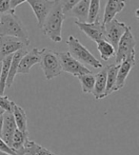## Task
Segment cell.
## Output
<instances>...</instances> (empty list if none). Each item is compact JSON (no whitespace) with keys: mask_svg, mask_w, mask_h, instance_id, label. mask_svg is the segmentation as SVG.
Wrapping results in <instances>:
<instances>
[{"mask_svg":"<svg viewBox=\"0 0 139 155\" xmlns=\"http://www.w3.org/2000/svg\"><path fill=\"white\" fill-rule=\"evenodd\" d=\"M1 36L15 37L21 40L26 47L31 44L29 32L15 11H11L0 15V37Z\"/></svg>","mask_w":139,"mask_h":155,"instance_id":"cell-1","label":"cell"},{"mask_svg":"<svg viewBox=\"0 0 139 155\" xmlns=\"http://www.w3.org/2000/svg\"><path fill=\"white\" fill-rule=\"evenodd\" d=\"M65 19V15L62 11L59 0L51 9L48 16L41 27L42 32L45 36L50 38L51 41L59 43L62 41V26Z\"/></svg>","mask_w":139,"mask_h":155,"instance_id":"cell-2","label":"cell"},{"mask_svg":"<svg viewBox=\"0 0 139 155\" xmlns=\"http://www.w3.org/2000/svg\"><path fill=\"white\" fill-rule=\"evenodd\" d=\"M67 46L69 48L70 54L80 63L89 65L94 69H101L103 67V64L74 35L69 36Z\"/></svg>","mask_w":139,"mask_h":155,"instance_id":"cell-3","label":"cell"},{"mask_svg":"<svg viewBox=\"0 0 139 155\" xmlns=\"http://www.w3.org/2000/svg\"><path fill=\"white\" fill-rule=\"evenodd\" d=\"M40 67L44 72L45 78L51 80L59 76L62 72L61 65L59 62L57 52L50 49H42L40 51Z\"/></svg>","mask_w":139,"mask_h":155,"instance_id":"cell-4","label":"cell"},{"mask_svg":"<svg viewBox=\"0 0 139 155\" xmlns=\"http://www.w3.org/2000/svg\"><path fill=\"white\" fill-rule=\"evenodd\" d=\"M57 56L59 58L62 71L64 72L70 73L75 77L91 72V70H89L84 64L80 63L74 57H72L69 51L57 52Z\"/></svg>","mask_w":139,"mask_h":155,"instance_id":"cell-5","label":"cell"},{"mask_svg":"<svg viewBox=\"0 0 139 155\" xmlns=\"http://www.w3.org/2000/svg\"><path fill=\"white\" fill-rule=\"evenodd\" d=\"M135 45L136 41L131 32V27L128 26L117 45V48L115 51V64H120L127 56H129L131 53H134Z\"/></svg>","mask_w":139,"mask_h":155,"instance_id":"cell-6","label":"cell"},{"mask_svg":"<svg viewBox=\"0 0 139 155\" xmlns=\"http://www.w3.org/2000/svg\"><path fill=\"white\" fill-rule=\"evenodd\" d=\"M74 24L78 27L84 35H87L91 41L95 43L105 40V31L104 25L97 17L94 22H77L75 21Z\"/></svg>","mask_w":139,"mask_h":155,"instance_id":"cell-7","label":"cell"},{"mask_svg":"<svg viewBox=\"0 0 139 155\" xmlns=\"http://www.w3.org/2000/svg\"><path fill=\"white\" fill-rule=\"evenodd\" d=\"M127 25L124 22H120L119 20L114 18L110 22L106 23L104 25V31H105V40L108 41L112 47L115 49L117 48V45L121 36L124 35V32L127 29Z\"/></svg>","mask_w":139,"mask_h":155,"instance_id":"cell-8","label":"cell"},{"mask_svg":"<svg viewBox=\"0 0 139 155\" xmlns=\"http://www.w3.org/2000/svg\"><path fill=\"white\" fill-rule=\"evenodd\" d=\"M58 0H28V4L34 12L39 28H41L46 17Z\"/></svg>","mask_w":139,"mask_h":155,"instance_id":"cell-9","label":"cell"},{"mask_svg":"<svg viewBox=\"0 0 139 155\" xmlns=\"http://www.w3.org/2000/svg\"><path fill=\"white\" fill-rule=\"evenodd\" d=\"M135 66V52L131 53L126 57L123 61L119 64V68L117 71L116 82L114 86V91H118L125 87L126 80H127L131 71Z\"/></svg>","mask_w":139,"mask_h":155,"instance_id":"cell-10","label":"cell"},{"mask_svg":"<svg viewBox=\"0 0 139 155\" xmlns=\"http://www.w3.org/2000/svg\"><path fill=\"white\" fill-rule=\"evenodd\" d=\"M26 45L15 37L1 36L0 37V61L15 52L25 49Z\"/></svg>","mask_w":139,"mask_h":155,"instance_id":"cell-11","label":"cell"},{"mask_svg":"<svg viewBox=\"0 0 139 155\" xmlns=\"http://www.w3.org/2000/svg\"><path fill=\"white\" fill-rule=\"evenodd\" d=\"M39 62H40V51L37 48L27 51L20 59L17 74L18 73L19 74H29L32 67L38 64Z\"/></svg>","mask_w":139,"mask_h":155,"instance_id":"cell-12","label":"cell"},{"mask_svg":"<svg viewBox=\"0 0 139 155\" xmlns=\"http://www.w3.org/2000/svg\"><path fill=\"white\" fill-rule=\"evenodd\" d=\"M17 130L15 121L14 119L12 112L5 111L3 113V127H2V140L7 144L10 147L12 145V136Z\"/></svg>","mask_w":139,"mask_h":155,"instance_id":"cell-13","label":"cell"},{"mask_svg":"<svg viewBox=\"0 0 139 155\" xmlns=\"http://www.w3.org/2000/svg\"><path fill=\"white\" fill-rule=\"evenodd\" d=\"M126 6V0H107L105 6L104 15H103V25L110 22L116 15L121 12Z\"/></svg>","mask_w":139,"mask_h":155,"instance_id":"cell-14","label":"cell"},{"mask_svg":"<svg viewBox=\"0 0 139 155\" xmlns=\"http://www.w3.org/2000/svg\"><path fill=\"white\" fill-rule=\"evenodd\" d=\"M89 7L90 0H80L66 15H68L71 17H74L76 19L75 21L77 22H87L89 15Z\"/></svg>","mask_w":139,"mask_h":155,"instance_id":"cell-15","label":"cell"},{"mask_svg":"<svg viewBox=\"0 0 139 155\" xmlns=\"http://www.w3.org/2000/svg\"><path fill=\"white\" fill-rule=\"evenodd\" d=\"M94 87L91 91V94L96 100L105 98L106 81H107V67H102L101 71L94 75Z\"/></svg>","mask_w":139,"mask_h":155,"instance_id":"cell-16","label":"cell"},{"mask_svg":"<svg viewBox=\"0 0 139 155\" xmlns=\"http://www.w3.org/2000/svg\"><path fill=\"white\" fill-rule=\"evenodd\" d=\"M27 51H28L23 49V50H20V51L15 52L14 54H12V58L11 64H10V69H9L7 81H6V87H11L12 86V84H14L15 78L17 75V70H18V66H19V62H20V59L22 58V56Z\"/></svg>","mask_w":139,"mask_h":155,"instance_id":"cell-17","label":"cell"},{"mask_svg":"<svg viewBox=\"0 0 139 155\" xmlns=\"http://www.w3.org/2000/svg\"><path fill=\"white\" fill-rule=\"evenodd\" d=\"M11 112L12 114V116H14L17 129L21 131L27 132L28 131V121H27V115H26L25 110L16 103L12 102Z\"/></svg>","mask_w":139,"mask_h":155,"instance_id":"cell-18","label":"cell"},{"mask_svg":"<svg viewBox=\"0 0 139 155\" xmlns=\"http://www.w3.org/2000/svg\"><path fill=\"white\" fill-rule=\"evenodd\" d=\"M106 67H107V81H106V90L104 96L107 97L111 93L114 92V86L116 82L119 64H111Z\"/></svg>","mask_w":139,"mask_h":155,"instance_id":"cell-19","label":"cell"},{"mask_svg":"<svg viewBox=\"0 0 139 155\" xmlns=\"http://www.w3.org/2000/svg\"><path fill=\"white\" fill-rule=\"evenodd\" d=\"M12 58V54L5 57L1 61L2 66H1V71H0V95H4L5 89H6V81H7Z\"/></svg>","mask_w":139,"mask_h":155,"instance_id":"cell-20","label":"cell"},{"mask_svg":"<svg viewBox=\"0 0 139 155\" xmlns=\"http://www.w3.org/2000/svg\"><path fill=\"white\" fill-rule=\"evenodd\" d=\"M96 44H97V50L99 53H100V57L104 61H108L110 58L115 55V49L108 41L101 40V41L97 42Z\"/></svg>","mask_w":139,"mask_h":155,"instance_id":"cell-21","label":"cell"},{"mask_svg":"<svg viewBox=\"0 0 139 155\" xmlns=\"http://www.w3.org/2000/svg\"><path fill=\"white\" fill-rule=\"evenodd\" d=\"M28 139H29V132L28 131L24 132V131H21L17 129L14 134V136H12L11 149L15 152V150L21 149Z\"/></svg>","mask_w":139,"mask_h":155,"instance_id":"cell-22","label":"cell"},{"mask_svg":"<svg viewBox=\"0 0 139 155\" xmlns=\"http://www.w3.org/2000/svg\"><path fill=\"white\" fill-rule=\"evenodd\" d=\"M81 84V89L84 93H91L94 87V75L92 73H86L77 77Z\"/></svg>","mask_w":139,"mask_h":155,"instance_id":"cell-23","label":"cell"},{"mask_svg":"<svg viewBox=\"0 0 139 155\" xmlns=\"http://www.w3.org/2000/svg\"><path fill=\"white\" fill-rule=\"evenodd\" d=\"M40 145L35 143V141L28 139L24 146L17 150H15V155H36Z\"/></svg>","mask_w":139,"mask_h":155,"instance_id":"cell-24","label":"cell"},{"mask_svg":"<svg viewBox=\"0 0 139 155\" xmlns=\"http://www.w3.org/2000/svg\"><path fill=\"white\" fill-rule=\"evenodd\" d=\"M100 3L101 0H90L89 15L87 22H94L98 17L99 10H100Z\"/></svg>","mask_w":139,"mask_h":155,"instance_id":"cell-25","label":"cell"},{"mask_svg":"<svg viewBox=\"0 0 139 155\" xmlns=\"http://www.w3.org/2000/svg\"><path fill=\"white\" fill-rule=\"evenodd\" d=\"M12 102H14V101L10 100V98L8 96L0 95V109H2L4 111L11 112Z\"/></svg>","mask_w":139,"mask_h":155,"instance_id":"cell-26","label":"cell"},{"mask_svg":"<svg viewBox=\"0 0 139 155\" xmlns=\"http://www.w3.org/2000/svg\"><path fill=\"white\" fill-rule=\"evenodd\" d=\"M79 1H80V0H59V3L61 5L64 15H66V13H67L74 5H76Z\"/></svg>","mask_w":139,"mask_h":155,"instance_id":"cell-27","label":"cell"},{"mask_svg":"<svg viewBox=\"0 0 139 155\" xmlns=\"http://www.w3.org/2000/svg\"><path fill=\"white\" fill-rule=\"evenodd\" d=\"M11 11V0H0V15Z\"/></svg>","mask_w":139,"mask_h":155,"instance_id":"cell-28","label":"cell"},{"mask_svg":"<svg viewBox=\"0 0 139 155\" xmlns=\"http://www.w3.org/2000/svg\"><path fill=\"white\" fill-rule=\"evenodd\" d=\"M0 151L9 153V154H12V155H15V152L12 150L11 147L4 142L1 137H0Z\"/></svg>","mask_w":139,"mask_h":155,"instance_id":"cell-29","label":"cell"},{"mask_svg":"<svg viewBox=\"0 0 139 155\" xmlns=\"http://www.w3.org/2000/svg\"><path fill=\"white\" fill-rule=\"evenodd\" d=\"M28 0H11V10L12 11H15L16 7H18L20 4L27 2Z\"/></svg>","mask_w":139,"mask_h":155,"instance_id":"cell-30","label":"cell"},{"mask_svg":"<svg viewBox=\"0 0 139 155\" xmlns=\"http://www.w3.org/2000/svg\"><path fill=\"white\" fill-rule=\"evenodd\" d=\"M36 155H56V154L52 153L51 151L48 150L47 149H45V147L40 146V147H39L37 152H36Z\"/></svg>","mask_w":139,"mask_h":155,"instance_id":"cell-31","label":"cell"},{"mask_svg":"<svg viewBox=\"0 0 139 155\" xmlns=\"http://www.w3.org/2000/svg\"><path fill=\"white\" fill-rule=\"evenodd\" d=\"M2 127H3V115H0V137L2 136Z\"/></svg>","mask_w":139,"mask_h":155,"instance_id":"cell-32","label":"cell"},{"mask_svg":"<svg viewBox=\"0 0 139 155\" xmlns=\"http://www.w3.org/2000/svg\"><path fill=\"white\" fill-rule=\"evenodd\" d=\"M0 155H12V154H9V153H6V152H2V151H0Z\"/></svg>","mask_w":139,"mask_h":155,"instance_id":"cell-33","label":"cell"},{"mask_svg":"<svg viewBox=\"0 0 139 155\" xmlns=\"http://www.w3.org/2000/svg\"><path fill=\"white\" fill-rule=\"evenodd\" d=\"M5 111L2 110V109H0V115H3V113H4Z\"/></svg>","mask_w":139,"mask_h":155,"instance_id":"cell-34","label":"cell"},{"mask_svg":"<svg viewBox=\"0 0 139 155\" xmlns=\"http://www.w3.org/2000/svg\"><path fill=\"white\" fill-rule=\"evenodd\" d=\"M1 66H2V63H1V61H0V71H1Z\"/></svg>","mask_w":139,"mask_h":155,"instance_id":"cell-35","label":"cell"}]
</instances>
